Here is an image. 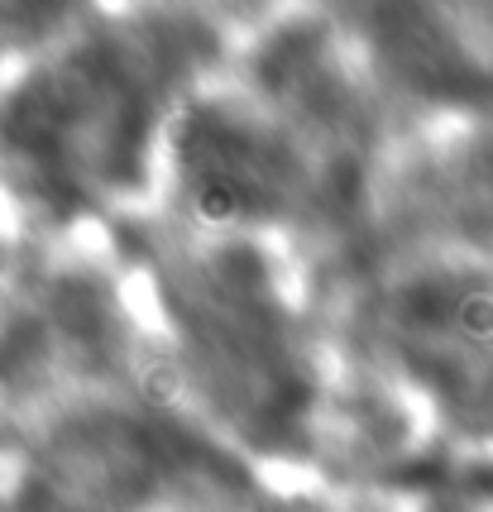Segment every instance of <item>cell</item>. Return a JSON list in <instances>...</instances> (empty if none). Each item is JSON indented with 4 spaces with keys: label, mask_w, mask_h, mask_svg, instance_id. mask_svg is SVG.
Here are the masks:
<instances>
[{
    "label": "cell",
    "mask_w": 493,
    "mask_h": 512,
    "mask_svg": "<svg viewBox=\"0 0 493 512\" xmlns=\"http://www.w3.org/2000/svg\"><path fill=\"white\" fill-rule=\"evenodd\" d=\"M182 173L197 211L211 221H235L259 206H269L278 192L273 154L249 130L202 115L182 134Z\"/></svg>",
    "instance_id": "cell-1"
},
{
    "label": "cell",
    "mask_w": 493,
    "mask_h": 512,
    "mask_svg": "<svg viewBox=\"0 0 493 512\" xmlns=\"http://www.w3.org/2000/svg\"><path fill=\"white\" fill-rule=\"evenodd\" d=\"M58 5H63V0H0V10H5L10 24H39V20H48Z\"/></svg>",
    "instance_id": "cell-2"
}]
</instances>
